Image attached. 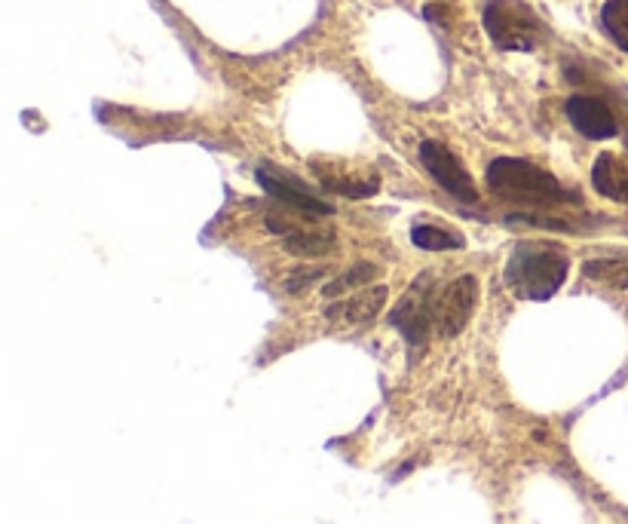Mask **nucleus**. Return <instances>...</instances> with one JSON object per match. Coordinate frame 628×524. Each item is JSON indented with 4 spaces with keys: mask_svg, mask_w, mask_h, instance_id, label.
I'll return each mask as SVG.
<instances>
[{
    "mask_svg": "<svg viewBox=\"0 0 628 524\" xmlns=\"http://www.w3.org/2000/svg\"><path fill=\"white\" fill-rule=\"evenodd\" d=\"M564 111H567V120L573 123V129L592 141H607L619 132L613 111L601 99H595V95H570Z\"/></svg>",
    "mask_w": 628,
    "mask_h": 524,
    "instance_id": "6e6552de",
    "label": "nucleus"
},
{
    "mask_svg": "<svg viewBox=\"0 0 628 524\" xmlns=\"http://www.w3.org/2000/svg\"><path fill=\"white\" fill-rule=\"evenodd\" d=\"M488 187L497 197L509 203H524V206H555L564 200H579L570 190L546 169L515 160V157H497L488 166Z\"/></svg>",
    "mask_w": 628,
    "mask_h": 524,
    "instance_id": "f03ea898",
    "label": "nucleus"
},
{
    "mask_svg": "<svg viewBox=\"0 0 628 524\" xmlns=\"http://www.w3.org/2000/svg\"><path fill=\"white\" fill-rule=\"evenodd\" d=\"M481 22L497 50L506 53H530L546 37V25L524 0H485Z\"/></svg>",
    "mask_w": 628,
    "mask_h": 524,
    "instance_id": "7ed1b4c3",
    "label": "nucleus"
},
{
    "mask_svg": "<svg viewBox=\"0 0 628 524\" xmlns=\"http://www.w3.org/2000/svg\"><path fill=\"white\" fill-rule=\"evenodd\" d=\"M255 175H258V184L267 190V194H270L273 200L285 203V206L301 209V212H310V215H331V212H334L331 203H322L307 184L295 181L292 175H285V172L276 169V166L261 163Z\"/></svg>",
    "mask_w": 628,
    "mask_h": 524,
    "instance_id": "0eeeda50",
    "label": "nucleus"
},
{
    "mask_svg": "<svg viewBox=\"0 0 628 524\" xmlns=\"http://www.w3.org/2000/svg\"><path fill=\"white\" fill-rule=\"evenodd\" d=\"M386 298H390L386 285H365V289H359L356 295L328 304L325 319L334 322V325H365L383 310Z\"/></svg>",
    "mask_w": 628,
    "mask_h": 524,
    "instance_id": "1a4fd4ad",
    "label": "nucleus"
},
{
    "mask_svg": "<svg viewBox=\"0 0 628 524\" xmlns=\"http://www.w3.org/2000/svg\"><path fill=\"white\" fill-rule=\"evenodd\" d=\"M583 273L610 289H628V258H592L583 264Z\"/></svg>",
    "mask_w": 628,
    "mask_h": 524,
    "instance_id": "ddd939ff",
    "label": "nucleus"
},
{
    "mask_svg": "<svg viewBox=\"0 0 628 524\" xmlns=\"http://www.w3.org/2000/svg\"><path fill=\"white\" fill-rule=\"evenodd\" d=\"M592 187L601 197L628 206V163L613 154H601L592 166Z\"/></svg>",
    "mask_w": 628,
    "mask_h": 524,
    "instance_id": "9d476101",
    "label": "nucleus"
},
{
    "mask_svg": "<svg viewBox=\"0 0 628 524\" xmlns=\"http://www.w3.org/2000/svg\"><path fill=\"white\" fill-rule=\"evenodd\" d=\"M570 258L561 246L543 240H524L506 261V285L524 301H549L567 279Z\"/></svg>",
    "mask_w": 628,
    "mask_h": 524,
    "instance_id": "f257e3e1",
    "label": "nucleus"
},
{
    "mask_svg": "<svg viewBox=\"0 0 628 524\" xmlns=\"http://www.w3.org/2000/svg\"><path fill=\"white\" fill-rule=\"evenodd\" d=\"M601 22L610 40L622 53H628V0H607L601 10Z\"/></svg>",
    "mask_w": 628,
    "mask_h": 524,
    "instance_id": "2eb2a0df",
    "label": "nucleus"
},
{
    "mask_svg": "<svg viewBox=\"0 0 628 524\" xmlns=\"http://www.w3.org/2000/svg\"><path fill=\"white\" fill-rule=\"evenodd\" d=\"M411 243L423 252H448V249H463L466 236H460L451 227L439 224H414L411 230Z\"/></svg>",
    "mask_w": 628,
    "mask_h": 524,
    "instance_id": "f8f14e48",
    "label": "nucleus"
},
{
    "mask_svg": "<svg viewBox=\"0 0 628 524\" xmlns=\"http://www.w3.org/2000/svg\"><path fill=\"white\" fill-rule=\"evenodd\" d=\"M420 163L432 178H436V184L442 190H448L451 197H457L460 203H478L475 181L469 178V172L460 166V160L442 145V141L426 138L420 145Z\"/></svg>",
    "mask_w": 628,
    "mask_h": 524,
    "instance_id": "423d86ee",
    "label": "nucleus"
},
{
    "mask_svg": "<svg viewBox=\"0 0 628 524\" xmlns=\"http://www.w3.org/2000/svg\"><path fill=\"white\" fill-rule=\"evenodd\" d=\"M380 273V267L377 264H368V261H359V264H353L347 273H341L334 282H328L325 289H322V295L325 298H337V295H344V292H350V289H365V285H371L374 282V276Z\"/></svg>",
    "mask_w": 628,
    "mask_h": 524,
    "instance_id": "4468645a",
    "label": "nucleus"
},
{
    "mask_svg": "<svg viewBox=\"0 0 628 524\" xmlns=\"http://www.w3.org/2000/svg\"><path fill=\"white\" fill-rule=\"evenodd\" d=\"M478 304V279L472 273H460L451 282L436 289V304H432V322H436L439 338H457L469 325Z\"/></svg>",
    "mask_w": 628,
    "mask_h": 524,
    "instance_id": "39448f33",
    "label": "nucleus"
},
{
    "mask_svg": "<svg viewBox=\"0 0 628 524\" xmlns=\"http://www.w3.org/2000/svg\"><path fill=\"white\" fill-rule=\"evenodd\" d=\"M282 246H285L288 255H298V258H325L337 249V236L331 230L298 227L288 236H282Z\"/></svg>",
    "mask_w": 628,
    "mask_h": 524,
    "instance_id": "9b49d317",
    "label": "nucleus"
},
{
    "mask_svg": "<svg viewBox=\"0 0 628 524\" xmlns=\"http://www.w3.org/2000/svg\"><path fill=\"white\" fill-rule=\"evenodd\" d=\"M439 282L429 273H423L411 289L399 298V304L390 313V325L408 341L411 350H423L426 341L436 335V322H432V304H436Z\"/></svg>",
    "mask_w": 628,
    "mask_h": 524,
    "instance_id": "20e7f679",
    "label": "nucleus"
},
{
    "mask_svg": "<svg viewBox=\"0 0 628 524\" xmlns=\"http://www.w3.org/2000/svg\"><path fill=\"white\" fill-rule=\"evenodd\" d=\"M322 276V270L319 267H307V270H298V273H292L285 279V292H292V295H301L307 285H313L316 279Z\"/></svg>",
    "mask_w": 628,
    "mask_h": 524,
    "instance_id": "dca6fc26",
    "label": "nucleus"
}]
</instances>
